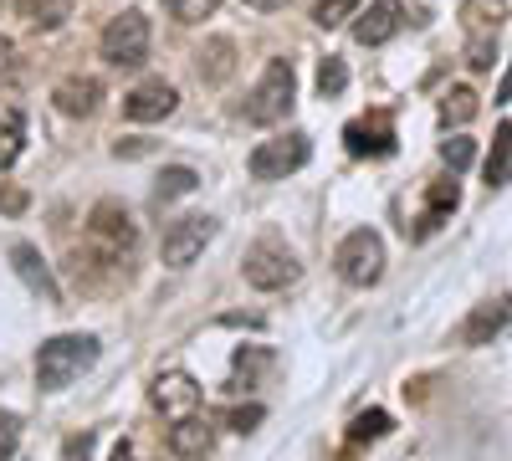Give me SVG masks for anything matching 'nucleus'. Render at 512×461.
<instances>
[{
  "label": "nucleus",
  "instance_id": "obj_29",
  "mask_svg": "<svg viewBox=\"0 0 512 461\" xmlns=\"http://www.w3.org/2000/svg\"><path fill=\"white\" fill-rule=\"evenodd\" d=\"M164 6H169V16H175V21L195 26V21H205V16H216L221 0H164Z\"/></svg>",
  "mask_w": 512,
  "mask_h": 461
},
{
  "label": "nucleus",
  "instance_id": "obj_14",
  "mask_svg": "<svg viewBox=\"0 0 512 461\" xmlns=\"http://www.w3.org/2000/svg\"><path fill=\"white\" fill-rule=\"evenodd\" d=\"M11 267H16V277L36 292V298H47V303H62V287L52 282V272H47V262H41V251L36 246H26V241H16L11 246Z\"/></svg>",
  "mask_w": 512,
  "mask_h": 461
},
{
  "label": "nucleus",
  "instance_id": "obj_15",
  "mask_svg": "<svg viewBox=\"0 0 512 461\" xmlns=\"http://www.w3.org/2000/svg\"><path fill=\"white\" fill-rule=\"evenodd\" d=\"M52 98H57V108H62L67 118H93L98 103H103V82L77 72V77H62V82H57V93H52Z\"/></svg>",
  "mask_w": 512,
  "mask_h": 461
},
{
  "label": "nucleus",
  "instance_id": "obj_22",
  "mask_svg": "<svg viewBox=\"0 0 512 461\" xmlns=\"http://www.w3.org/2000/svg\"><path fill=\"white\" fill-rule=\"evenodd\" d=\"M195 185H200V175L190 170V164H175V170H164V175H159L154 195H159V200H175V195H190Z\"/></svg>",
  "mask_w": 512,
  "mask_h": 461
},
{
  "label": "nucleus",
  "instance_id": "obj_25",
  "mask_svg": "<svg viewBox=\"0 0 512 461\" xmlns=\"http://www.w3.org/2000/svg\"><path fill=\"white\" fill-rule=\"evenodd\" d=\"M21 16L41 31H52L62 16H67V0H21Z\"/></svg>",
  "mask_w": 512,
  "mask_h": 461
},
{
  "label": "nucleus",
  "instance_id": "obj_8",
  "mask_svg": "<svg viewBox=\"0 0 512 461\" xmlns=\"http://www.w3.org/2000/svg\"><path fill=\"white\" fill-rule=\"evenodd\" d=\"M88 236H93V246L103 251L108 262H123L128 251H134V241H139V231H134V221H128V211H123V205H113V200H103L98 211H93Z\"/></svg>",
  "mask_w": 512,
  "mask_h": 461
},
{
  "label": "nucleus",
  "instance_id": "obj_20",
  "mask_svg": "<svg viewBox=\"0 0 512 461\" xmlns=\"http://www.w3.org/2000/svg\"><path fill=\"white\" fill-rule=\"evenodd\" d=\"M456 205H461L456 175H451V180H436V185H431V200H425V231H436V226L456 211Z\"/></svg>",
  "mask_w": 512,
  "mask_h": 461
},
{
  "label": "nucleus",
  "instance_id": "obj_26",
  "mask_svg": "<svg viewBox=\"0 0 512 461\" xmlns=\"http://www.w3.org/2000/svg\"><path fill=\"white\" fill-rule=\"evenodd\" d=\"M344 88H349V67L338 62V57H323V62H318V93H323V98H338Z\"/></svg>",
  "mask_w": 512,
  "mask_h": 461
},
{
  "label": "nucleus",
  "instance_id": "obj_33",
  "mask_svg": "<svg viewBox=\"0 0 512 461\" xmlns=\"http://www.w3.org/2000/svg\"><path fill=\"white\" fill-rule=\"evenodd\" d=\"M11 67H16V52H11V41H6V36H0V77H6Z\"/></svg>",
  "mask_w": 512,
  "mask_h": 461
},
{
  "label": "nucleus",
  "instance_id": "obj_12",
  "mask_svg": "<svg viewBox=\"0 0 512 461\" xmlns=\"http://www.w3.org/2000/svg\"><path fill=\"white\" fill-rule=\"evenodd\" d=\"M175 108H180V93L169 88L164 77H154V82H139V88L123 98V118H128V123H159V118H169Z\"/></svg>",
  "mask_w": 512,
  "mask_h": 461
},
{
  "label": "nucleus",
  "instance_id": "obj_31",
  "mask_svg": "<svg viewBox=\"0 0 512 461\" xmlns=\"http://www.w3.org/2000/svg\"><path fill=\"white\" fill-rule=\"evenodd\" d=\"M384 431H390V415H384V410H369V415H359V421H354V441L384 436Z\"/></svg>",
  "mask_w": 512,
  "mask_h": 461
},
{
  "label": "nucleus",
  "instance_id": "obj_28",
  "mask_svg": "<svg viewBox=\"0 0 512 461\" xmlns=\"http://www.w3.org/2000/svg\"><path fill=\"white\" fill-rule=\"evenodd\" d=\"M359 6H364V0H318V6H313V21H318V26H344Z\"/></svg>",
  "mask_w": 512,
  "mask_h": 461
},
{
  "label": "nucleus",
  "instance_id": "obj_36",
  "mask_svg": "<svg viewBox=\"0 0 512 461\" xmlns=\"http://www.w3.org/2000/svg\"><path fill=\"white\" fill-rule=\"evenodd\" d=\"M512 98V67H507V77H502V88H497V103H507Z\"/></svg>",
  "mask_w": 512,
  "mask_h": 461
},
{
  "label": "nucleus",
  "instance_id": "obj_27",
  "mask_svg": "<svg viewBox=\"0 0 512 461\" xmlns=\"http://www.w3.org/2000/svg\"><path fill=\"white\" fill-rule=\"evenodd\" d=\"M441 159H446V170H451V175H461V170H466V164H472V159H477V144H472V139H466V134H451V139L441 144Z\"/></svg>",
  "mask_w": 512,
  "mask_h": 461
},
{
  "label": "nucleus",
  "instance_id": "obj_5",
  "mask_svg": "<svg viewBox=\"0 0 512 461\" xmlns=\"http://www.w3.org/2000/svg\"><path fill=\"white\" fill-rule=\"evenodd\" d=\"M308 159H313L308 134H282V139H262V144H256L251 159H246V170H251V180H287V175L303 170Z\"/></svg>",
  "mask_w": 512,
  "mask_h": 461
},
{
  "label": "nucleus",
  "instance_id": "obj_34",
  "mask_svg": "<svg viewBox=\"0 0 512 461\" xmlns=\"http://www.w3.org/2000/svg\"><path fill=\"white\" fill-rule=\"evenodd\" d=\"M241 6H251V11H282V6H292V0H241Z\"/></svg>",
  "mask_w": 512,
  "mask_h": 461
},
{
  "label": "nucleus",
  "instance_id": "obj_11",
  "mask_svg": "<svg viewBox=\"0 0 512 461\" xmlns=\"http://www.w3.org/2000/svg\"><path fill=\"white\" fill-rule=\"evenodd\" d=\"M507 323H512V303H507L502 292H497V298L477 303L472 313L461 318V328H456V339H461L466 349H482V344H492V339H497V333H502Z\"/></svg>",
  "mask_w": 512,
  "mask_h": 461
},
{
  "label": "nucleus",
  "instance_id": "obj_1",
  "mask_svg": "<svg viewBox=\"0 0 512 461\" xmlns=\"http://www.w3.org/2000/svg\"><path fill=\"white\" fill-rule=\"evenodd\" d=\"M98 339L93 333H57L36 349V385L41 390H67L72 380H82L98 364Z\"/></svg>",
  "mask_w": 512,
  "mask_h": 461
},
{
  "label": "nucleus",
  "instance_id": "obj_37",
  "mask_svg": "<svg viewBox=\"0 0 512 461\" xmlns=\"http://www.w3.org/2000/svg\"><path fill=\"white\" fill-rule=\"evenodd\" d=\"M0 6H6V0H0Z\"/></svg>",
  "mask_w": 512,
  "mask_h": 461
},
{
  "label": "nucleus",
  "instance_id": "obj_13",
  "mask_svg": "<svg viewBox=\"0 0 512 461\" xmlns=\"http://www.w3.org/2000/svg\"><path fill=\"white\" fill-rule=\"evenodd\" d=\"M210 446H216V426H210V415H185V421H169V451H175L180 461H200L210 456Z\"/></svg>",
  "mask_w": 512,
  "mask_h": 461
},
{
  "label": "nucleus",
  "instance_id": "obj_35",
  "mask_svg": "<svg viewBox=\"0 0 512 461\" xmlns=\"http://www.w3.org/2000/svg\"><path fill=\"white\" fill-rule=\"evenodd\" d=\"M108 461H139V456H134V446H128V441H118V446H113V456H108Z\"/></svg>",
  "mask_w": 512,
  "mask_h": 461
},
{
  "label": "nucleus",
  "instance_id": "obj_6",
  "mask_svg": "<svg viewBox=\"0 0 512 461\" xmlns=\"http://www.w3.org/2000/svg\"><path fill=\"white\" fill-rule=\"evenodd\" d=\"M241 272H246V282H251L256 292H282V287H292L297 277H303V267H297V257H292L282 241H256V246L246 251Z\"/></svg>",
  "mask_w": 512,
  "mask_h": 461
},
{
  "label": "nucleus",
  "instance_id": "obj_19",
  "mask_svg": "<svg viewBox=\"0 0 512 461\" xmlns=\"http://www.w3.org/2000/svg\"><path fill=\"white\" fill-rule=\"evenodd\" d=\"M512 180V123H497L492 134V154H487V185H507Z\"/></svg>",
  "mask_w": 512,
  "mask_h": 461
},
{
  "label": "nucleus",
  "instance_id": "obj_7",
  "mask_svg": "<svg viewBox=\"0 0 512 461\" xmlns=\"http://www.w3.org/2000/svg\"><path fill=\"white\" fill-rule=\"evenodd\" d=\"M210 236H216V221H210V216H180V221H169V226H164V241H159L164 267L185 272L200 251L210 246Z\"/></svg>",
  "mask_w": 512,
  "mask_h": 461
},
{
  "label": "nucleus",
  "instance_id": "obj_4",
  "mask_svg": "<svg viewBox=\"0 0 512 461\" xmlns=\"http://www.w3.org/2000/svg\"><path fill=\"white\" fill-rule=\"evenodd\" d=\"M149 41H154L149 16H144V11H123V16H113V21L103 26L98 47H103V62H108V67H144Z\"/></svg>",
  "mask_w": 512,
  "mask_h": 461
},
{
  "label": "nucleus",
  "instance_id": "obj_16",
  "mask_svg": "<svg viewBox=\"0 0 512 461\" xmlns=\"http://www.w3.org/2000/svg\"><path fill=\"white\" fill-rule=\"evenodd\" d=\"M195 72H200L205 88H221V82L236 72V41H226V36L205 41V47L195 52Z\"/></svg>",
  "mask_w": 512,
  "mask_h": 461
},
{
  "label": "nucleus",
  "instance_id": "obj_17",
  "mask_svg": "<svg viewBox=\"0 0 512 461\" xmlns=\"http://www.w3.org/2000/svg\"><path fill=\"white\" fill-rule=\"evenodd\" d=\"M390 113H374L364 123H349V154H390Z\"/></svg>",
  "mask_w": 512,
  "mask_h": 461
},
{
  "label": "nucleus",
  "instance_id": "obj_10",
  "mask_svg": "<svg viewBox=\"0 0 512 461\" xmlns=\"http://www.w3.org/2000/svg\"><path fill=\"white\" fill-rule=\"evenodd\" d=\"M400 26H405V6H400V0H369V6L354 11V41H359V47H384Z\"/></svg>",
  "mask_w": 512,
  "mask_h": 461
},
{
  "label": "nucleus",
  "instance_id": "obj_30",
  "mask_svg": "<svg viewBox=\"0 0 512 461\" xmlns=\"http://www.w3.org/2000/svg\"><path fill=\"white\" fill-rule=\"evenodd\" d=\"M16 446H21V415L0 410V461H11V456H16Z\"/></svg>",
  "mask_w": 512,
  "mask_h": 461
},
{
  "label": "nucleus",
  "instance_id": "obj_23",
  "mask_svg": "<svg viewBox=\"0 0 512 461\" xmlns=\"http://www.w3.org/2000/svg\"><path fill=\"white\" fill-rule=\"evenodd\" d=\"M461 16H466L472 31H497L502 26V0H466Z\"/></svg>",
  "mask_w": 512,
  "mask_h": 461
},
{
  "label": "nucleus",
  "instance_id": "obj_3",
  "mask_svg": "<svg viewBox=\"0 0 512 461\" xmlns=\"http://www.w3.org/2000/svg\"><path fill=\"white\" fill-rule=\"evenodd\" d=\"M333 267H338V277H344L349 287H374L384 277V241H379V231H369V226L349 231L344 241H338V251H333Z\"/></svg>",
  "mask_w": 512,
  "mask_h": 461
},
{
  "label": "nucleus",
  "instance_id": "obj_32",
  "mask_svg": "<svg viewBox=\"0 0 512 461\" xmlns=\"http://www.w3.org/2000/svg\"><path fill=\"white\" fill-rule=\"evenodd\" d=\"M262 415H267L262 405H236V410L226 415V421H231V431H241V436H246V431H256V421H262Z\"/></svg>",
  "mask_w": 512,
  "mask_h": 461
},
{
  "label": "nucleus",
  "instance_id": "obj_18",
  "mask_svg": "<svg viewBox=\"0 0 512 461\" xmlns=\"http://www.w3.org/2000/svg\"><path fill=\"white\" fill-rule=\"evenodd\" d=\"M26 149V113L16 103H0V170L16 164Z\"/></svg>",
  "mask_w": 512,
  "mask_h": 461
},
{
  "label": "nucleus",
  "instance_id": "obj_9",
  "mask_svg": "<svg viewBox=\"0 0 512 461\" xmlns=\"http://www.w3.org/2000/svg\"><path fill=\"white\" fill-rule=\"evenodd\" d=\"M149 400H154V410L164 415V421H185V415L200 410V385L185 369H164V374H154Z\"/></svg>",
  "mask_w": 512,
  "mask_h": 461
},
{
  "label": "nucleus",
  "instance_id": "obj_24",
  "mask_svg": "<svg viewBox=\"0 0 512 461\" xmlns=\"http://www.w3.org/2000/svg\"><path fill=\"white\" fill-rule=\"evenodd\" d=\"M492 62H497V31H472V41H466V67L487 72Z\"/></svg>",
  "mask_w": 512,
  "mask_h": 461
},
{
  "label": "nucleus",
  "instance_id": "obj_21",
  "mask_svg": "<svg viewBox=\"0 0 512 461\" xmlns=\"http://www.w3.org/2000/svg\"><path fill=\"white\" fill-rule=\"evenodd\" d=\"M477 93L472 88H451L446 98H441V123H446V129H451V123H456V129H461V123H472L477 118Z\"/></svg>",
  "mask_w": 512,
  "mask_h": 461
},
{
  "label": "nucleus",
  "instance_id": "obj_2",
  "mask_svg": "<svg viewBox=\"0 0 512 461\" xmlns=\"http://www.w3.org/2000/svg\"><path fill=\"white\" fill-rule=\"evenodd\" d=\"M292 103H297V72H292L287 57H272L262 82H256L251 98H246V118L262 123V129H272V123H282L292 113Z\"/></svg>",
  "mask_w": 512,
  "mask_h": 461
}]
</instances>
